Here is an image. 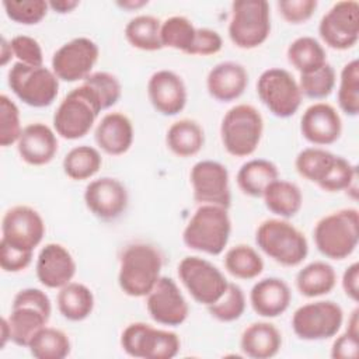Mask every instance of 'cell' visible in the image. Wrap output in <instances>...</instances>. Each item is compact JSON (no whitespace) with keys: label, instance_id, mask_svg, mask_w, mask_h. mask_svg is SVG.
<instances>
[{"label":"cell","instance_id":"cell-56","mask_svg":"<svg viewBox=\"0 0 359 359\" xmlns=\"http://www.w3.org/2000/svg\"><path fill=\"white\" fill-rule=\"evenodd\" d=\"M0 332H1V337H0V348L3 349L7 342L10 341V327H8V321H7V317H3L1 321H0Z\"/></svg>","mask_w":359,"mask_h":359},{"label":"cell","instance_id":"cell-45","mask_svg":"<svg viewBox=\"0 0 359 359\" xmlns=\"http://www.w3.org/2000/svg\"><path fill=\"white\" fill-rule=\"evenodd\" d=\"M22 132L20 109L17 104L7 95H0V144L8 147L18 142Z\"/></svg>","mask_w":359,"mask_h":359},{"label":"cell","instance_id":"cell-55","mask_svg":"<svg viewBox=\"0 0 359 359\" xmlns=\"http://www.w3.org/2000/svg\"><path fill=\"white\" fill-rule=\"evenodd\" d=\"M147 0H123V1H116V4L121 7V8H125V10H139L144 6H147Z\"/></svg>","mask_w":359,"mask_h":359},{"label":"cell","instance_id":"cell-17","mask_svg":"<svg viewBox=\"0 0 359 359\" xmlns=\"http://www.w3.org/2000/svg\"><path fill=\"white\" fill-rule=\"evenodd\" d=\"M45 222L38 210L28 205L10 208L1 219L3 241L25 251H32L45 236Z\"/></svg>","mask_w":359,"mask_h":359},{"label":"cell","instance_id":"cell-47","mask_svg":"<svg viewBox=\"0 0 359 359\" xmlns=\"http://www.w3.org/2000/svg\"><path fill=\"white\" fill-rule=\"evenodd\" d=\"M17 62L28 66H43V52L39 42L28 35H15L10 41Z\"/></svg>","mask_w":359,"mask_h":359},{"label":"cell","instance_id":"cell-1","mask_svg":"<svg viewBox=\"0 0 359 359\" xmlns=\"http://www.w3.org/2000/svg\"><path fill=\"white\" fill-rule=\"evenodd\" d=\"M161 269L163 255L158 248L146 243H132L119 257V287L130 297H146L160 279Z\"/></svg>","mask_w":359,"mask_h":359},{"label":"cell","instance_id":"cell-14","mask_svg":"<svg viewBox=\"0 0 359 359\" xmlns=\"http://www.w3.org/2000/svg\"><path fill=\"white\" fill-rule=\"evenodd\" d=\"M318 34L323 42L337 50H346L359 39V3L337 1L320 20Z\"/></svg>","mask_w":359,"mask_h":359},{"label":"cell","instance_id":"cell-48","mask_svg":"<svg viewBox=\"0 0 359 359\" xmlns=\"http://www.w3.org/2000/svg\"><path fill=\"white\" fill-rule=\"evenodd\" d=\"M276 6L285 21L289 24H302L313 17L318 3L317 0H280Z\"/></svg>","mask_w":359,"mask_h":359},{"label":"cell","instance_id":"cell-42","mask_svg":"<svg viewBox=\"0 0 359 359\" xmlns=\"http://www.w3.org/2000/svg\"><path fill=\"white\" fill-rule=\"evenodd\" d=\"M245 310V294L243 289L229 282L224 294L213 304L208 306L209 314L222 323H231L238 320Z\"/></svg>","mask_w":359,"mask_h":359},{"label":"cell","instance_id":"cell-15","mask_svg":"<svg viewBox=\"0 0 359 359\" xmlns=\"http://www.w3.org/2000/svg\"><path fill=\"white\" fill-rule=\"evenodd\" d=\"M98 56L100 48L93 39L77 36L55 50L52 56V70L62 81L74 83L86 80L91 74Z\"/></svg>","mask_w":359,"mask_h":359},{"label":"cell","instance_id":"cell-29","mask_svg":"<svg viewBox=\"0 0 359 359\" xmlns=\"http://www.w3.org/2000/svg\"><path fill=\"white\" fill-rule=\"evenodd\" d=\"M264 203L269 212L280 219H290L299 213L303 205L300 188L286 180H275L262 194Z\"/></svg>","mask_w":359,"mask_h":359},{"label":"cell","instance_id":"cell-27","mask_svg":"<svg viewBox=\"0 0 359 359\" xmlns=\"http://www.w3.org/2000/svg\"><path fill=\"white\" fill-rule=\"evenodd\" d=\"M282 346V334L268 321L250 324L241 334L240 349L252 359H269L278 355Z\"/></svg>","mask_w":359,"mask_h":359},{"label":"cell","instance_id":"cell-21","mask_svg":"<svg viewBox=\"0 0 359 359\" xmlns=\"http://www.w3.org/2000/svg\"><path fill=\"white\" fill-rule=\"evenodd\" d=\"M76 261L72 252L59 243H48L38 254L35 272L45 287L60 289L76 275Z\"/></svg>","mask_w":359,"mask_h":359},{"label":"cell","instance_id":"cell-26","mask_svg":"<svg viewBox=\"0 0 359 359\" xmlns=\"http://www.w3.org/2000/svg\"><path fill=\"white\" fill-rule=\"evenodd\" d=\"M292 300L289 285L280 278H264L258 280L250 292L252 310L265 318H275L283 314Z\"/></svg>","mask_w":359,"mask_h":359},{"label":"cell","instance_id":"cell-54","mask_svg":"<svg viewBox=\"0 0 359 359\" xmlns=\"http://www.w3.org/2000/svg\"><path fill=\"white\" fill-rule=\"evenodd\" d=\"M11 57H14V55H13V50H11L10 41H7L4 36H1V41H0V65L6 66L11 60Z\"/></svg>","mask_w":359,"mask_h":359},{"label":"cell","instance_id":"cell-12","mask_svg":"<svg viewBox=\"0 0 359 359\" xmlns=\"http://www.w3.org/2000/svg\"><path fill=\"white\" fill-rule=\"evenodd\" d=\"M257 94L269 112L278 118H289L297 112L302 104L299 83L290 72L271 67L257 80Z\"/></svg>","mask_w":359,"mask_h":359},{"label":"cell","instance_id":"cell-50","mask_svg":"<svg viewBox=\"0 0 359 359\" xmlns=\"http://www.w3.org/2000/svg\"><path fill=\"white\" fill-rule=\"evenodd\" d=\"M223 46V39L220 34L210 28H196L195 39L188 55L209 56L220 52Z\"/></svg>","mask_w":359,"mask_h":359},{"label":"cell","instance_id":"cell-10","mask_svg":"<svg viewBox=\"0 0 359 359\" xmlns=\"http://www.w3.org/2000/svg\"><path fill=\"white\" fill-rule=\"evenodd\" d=\"M121 346L129 356L137 359H172L180 352L181 341L174 331L136 321L122 331Z\"/></svg>","mask_w":359,"mask_h":359},{"label":"cell","instance_id":"cell-38","mask_svg":"<svg viewBox=\"0 0 359 359\" xmlns=\"http://www.w3.org/2000/svg\"><path fill=\"white\" fill-rule=\"evenodd\" d=\"M195 34L196 28L194 27L192 21L184 15H172L165 18L160 28V39L163 48L181 50L187 55L192 48Z\"/></svg>","mask_w":359,"mask_h":359},{"label":"cell","instance_id":"cell-13","mask_svg":"<svg viewBox=\"0 0 359 359\" xmlns=\"http://www.w3.org/2000/svg\"><path fill=\"white\" fill-rule=\"evenodd\" d=\"M344 311L332 300H317L306 303L294 310L292 328L303 341H323L332 338L341 330Z\"/></svg>","mask_w":359,"mask_h":359},{"label":"cell","instance_id":"cell-19","mask_svg":"<svg viewBox=\"0 0 359 359\" xmlns=\"http://www.w3.org/2000/svg\"><path fill=\"white\" fill-rule=\"evenodd\" d=\"M126 187L116 178L101 177L87 184L84 203L87 209L101 220H114L128 208Z\"/></svg>","mask_w":359,"mask_h":359},{"label":"cell","instance_id":"cell-44","mask_svg":"<svg viewBox=\"0 0 359 359\" xmlns=\"http://www.w3.org/2000/svg\"><path fill=\"white\" fill-rule=\"evenodd\" d=\"M3 7L11 21L22 25H35L45 18L49 4L45 0H6Z\"/></svg>","mask_w":359,"mask_h":359},{"label":"cell","instance_id":"cell-51","mask_svg":"<svg viewBox=\"0 0 359 359\" xmlns=\"http://www.w3.org/2000/svg\"><path fill=\"white\" fill-rule=\"evenodd\" d=\"M359 355V334L345 331L338 335L331 346L332 359H356Z\"/></svg>","mask_w":359,"mask_h":359},{"label":"cell","instance_id":"cell-8","mask_svg":"<svg viewBox=\"0 0 359 359\" xmlns=\"http://www.w3.org/2000/svg\"><path fill=\"white\" fill-rule=\"evenodd\" d=\"M271 34L269 3L265 0H236L231 4L229 38L241 49L261 46Z\"/></svg>","mask_w":359,"mask_h":359},{"label":"cell","instance_id":"cell-16","mask_svg":"<svg viewBox=\"0 0 359 359\" xmlns=\"http://www.w3.org/2000/svg\"><path fill=\"white\" fill-rule=\"evenodd\" d=\"M194 199L201 205H217L229 209L231 192L229 171L226 165L215 160H201L195 163L189 172Z\"/></svg>","mask_w":359,"mask_h":359},{"label":"cell","instance_id":"cell-43","mask_svg":"<svg viewBox=\"0 0 359 359\" xmlns=\"http://www.w3.org/2000/svg\"><path fill=\"white\" fill-rule=\"evenodd\" d=\"M335 70L334 67L327 62L320 69L300 74L299 79V87L302 91V95H306L313 100H321L328 97L334 87H335Z\"/></svg>","mask_w":359,"mask_h":359},{"label":"cell","instance_id":"cell-4","mask_svg":"<svg viewBox=\"0 0 359 359\" xmlns=\"http://www.w3.org/2000/svg\"><path fill=\"white\" fill-rule=\"evenodd\" d=\"M101 111L97 94L81 83L69 91L57 105L53 114V129L63 139L77 140L91 130Z\"/></svg>","mask_w":359,"mask_h":359},{"label":"cell","instance_id":"cell-49","mask_svg":"<svg viewBox=\"0 0 359 359\" xmlns=\"http://www.w3.org/2000/svg\"><path fill=\"white\" fill-rule=\"evenodd\" d=\"M32 251H25L0 240V266L4 272L15 273L29 266Z\"/></svg>","mask_w":359,"mask_h":359},{"label":"cell","instance_id":"cell-22","mask_svg":"<svg viewBox=\"0 0 359 359\" xmlns=\"http://www.w3.org/2000/svg\"><path fill=\"white\" fill-rule=\"evenodd\" d=\"M303 137L314 146L335 143L342 133L339 112L327 102H314L306 108L300 119Z\"/></svg>","mask_w":359,"mask_h":359},{"label":"cell","instance_id":"cell-33","mask_svg":"<svg viewBox=\"0 0 359 359\" xmlns=\"http://www.w3.org/2000/svg\"><path fill=\"white\" fill-rule=\"evenodd\" d=\"M286 56L300 74L314 72L327 63L325 49L316 38L309 35L293 39L287 46Z\"/></svg>","mask_w":359,"mask_h":359},{"label":"cell","instance_id":"cell-25","mask_svg":"<svg viewBox=\"0 0 359 359\" xmlns=\"http://www.w3.org/2000/svg\"><path fill=\"white\" fill-rule=\"evenodd\" d=\"M132 121L122 112H108L98 122L94 139L97 146L109 156L126 153L133 143Z\"/></svg>","mask_w":359,"mask_h":359},{"label":"cell","instance_id":"cell-36","mask_svg":"<svg viewBox=\"0 0 359 359\" xmlns=\"http://www.w3.org/2000/svg\"><path fill=\"white\" fill-rule=\"evenodd\" d=\"M62 165L65 174L70 180L84 181L94 177L100 171L102 165V157L95 147L81 144L67 151Z\"/></svg>","mask_w":359,"mask_h":359},{"label":"cell","instance_id":"cell-28","mask_svg":"<svg viewBox=\"0 0 359 359\" xmlns=\"http://www.w3.org/2000/svg\"><path fill=\"white\" fill-rule=\"evenodd\" d=\"M165 144L178 157H191L202 150L205 132L195 119L182 118L172 122L167 129Z\"/></svg>","mask_w":359,"mask_h":359},{"label":"cell","instance_id":"cell-40","mask_svg":"<svg viewBox=\"0 0 359 359\" xmlns=\"http://www.w3.org/2000/svg\"><path fill=\"white\" fill-rule=\"evenodd\" d=\"M338 105L348 116L359 114V62L349 60L341 70L338 86Z\"/></svg>","mask_w":359,"mask_h":359},{"label":"cell","instance_id":"cell-5","mask_svg":"<svg viewBox=\"0 0 359 359\" xmlns=\"http://www.w3.org/2000/svg\"><path fill=\"white\" fill-rule=\"evenodd\" d=\"M258 248L283 266L300 265L309 254L306 236L286 219H266L255 230Z\"/></svg>","mask_w":359,"mask_h":359},{"label":"cell","instance_id":"cell-11","mask_svg":"<svg viewBox=\"0 0 359 359\" xmlns=\"http://www.w3.org/2000/svg\"><path fill=\"white\" fill-rule=\"evenodd\" d=\"M178 278L192 299L206 307L216 303L229 286V280L216 265L195 255L180 261Z\"/></svg>","mask_w":359,"mask_h":359},{"label":"cell","instance_id":"cell-2","mask_svg":"<svg viewBox=\"0 0 359 359\" xmlns=\"http://www.w3.org/2000/svg\"><path fill=\"white\" fill-rule=\"evenodd\" d=\"M231 233V220L226 208L201 205L182 231L184 244L195 251L219 255L224 251Z\"/></svg>","mask_w":359,"mask_h":359},{"label":"cell","instance_id":"cell-53","mask_svg":"<svg viewBox=\"0 0 359 359\" xmlns=\"http://www.w3.org/2000/svg\"><path fill=\"white\" fill-rule=\"evenodd\" d=\"M49 8H52L55 13L57 14H67L72 13L76 7H79V1L77 0H53V1H48Z\"/></svg>","mask_w":359,"mask_h":359},{"label":"cell","instance_id":"cell-23","mask_svg":"<svg viewBox=\"0 0 359 359\" xmlns=\"http://www.w3.org/2000/svg\"><path fill=\"white\" fill-rule=\"evenodd\" d=\"M17 150L22 161L29 165H45L57 153L56 132L42 122H34L22 128L17 142Z\"/></svg>","mask_w":359,"mask_h":359},{"label":"cell","instance_id":"cell-31","mask_svg":"<svg viewBox=\"0 0 359 359\" xmlns=\"http://www.w3.org/2000/svg\"><path fill=\"white\" fill-rule=\"evenodd\" d=\"M337 283V272L325 261H313L296 275V287L302 296L320 297L328 294Z\"/></svg>","mask_w":359,"mask_h":359},{"label":"cell","instance_id":"cell-6","mask_svg":"<svg viewBox=\"0 0 359 359\" xmlns=\"http://www.w3.org/2000/svg\"><path fill=\"white\" fill-rule=\"evenodd\" d=\"M52 313L49 296L36 287H25L13 299L11 313L7 317L10 341L28 348L32 337L48 324Z\"/></svg>","mask_w":359,"mask_h":359},{"label":"cell","instance_id":"cell-35","mask_svg":"<svg viewBox=\"0 0 359 359\" xmlns=\"http://www.w3.org/2000/svg\"><path fill=\"white\" fill-rule=\"evenodd\" d=\"M226 271L237 279H254L264 271V261L258 251L247 244H237L224 254Z\"/></svg>","mask_w":359,"mask_h":359},{"label":"cell","instance_id":"cell-24","mask_svg":"<svg viewBox=\"0 0 359 359\" xmlns=\"http://www.w3.org/2000/svg\"><path fill=\"white\" fill-rule=\"evenodd\" d=\"M248 86V72L237 62L226 60L215 65L206 77V88L212 98L230 102L243 95Z\"/></svg>","mask_w":359,"mask_h":359},{"label":"cell","instance_id":"cell-37","mask_svg":"<svg viewBox=\"0 0 359 359\" xmlns=\"http://www.w3.org/2000/svg\"><path fill=\"white\" fill-rule=\"evenodd\" d=\"M28 349L36 359H63L70 353L72 344L66 332L45 325L32 337Z\"/></svg>","mask_w":359,"mask_h":359},{"label":"cell","instance_id":"cell-20","mask_svg":"<svg viewBox=\"0 0 359 359\" xmlns=\"http://www.w3.org/2000/svg\"><path fill=\"white\" fill-rule=\"evenodd\" d=\"M147 97L153 108L165 116L180 114L187 104V87L172 70H157L147 81Z\"/></svg>","mask_w":359,"mask_h":359},{"label":"cell","instance_id":"cell-7","mask_svg":"<svg viewBox=\"0 0 359 359\" xmlns=\"http://www.w3.org/2000/svg\"><path fill=\"white\" fill-rule=\"evenodd\" d=\"M264 119L261 112L250 104L231 107L220 123V139L226 151L234 157L252 154L262 137Z\"/></svg>","mask_w":359,"mask_h":359},{"label":"cell","instance_id":"cell-34","mask_svg":"<svg viewBox=\"0 0 359 359\" xmlns=\"http://www.w3.org/2000/svg\"><path fill=\"white\" fill-rule=\"evenodd\" d=\"M161 21L150 14H139L125 25V38L136 49L154 52L163 48L160 39Z\"/></svg>","mask_w":359,"mask_h":359},{"label":"cell","instance_id":"cell-39","mask_svg":"<svg viewBox=\"0 0 359 359\" xmlns=\"http://www.w3.org/2000/svg\"><path fill=\"white\" fill-rule=\"evenodd\" d=\"M335 160V154L323 147L303 149L294 160L296 171L314 184H318Z\"/></svg>","mask_w":359,"mask_h":359},{"label":"cell","instance_id":"cell-18","mask_svg":"<svg viewBox=\"0 0 359 359\" xmlns=\"http://www.w3.org/2000/svg\"><path fill=\"white\" fill-rule=\"evenodd\" d=\"M149 316L161 325L177 327L185 323L189 314L188 303L174 279L160 276L154 287L146 296Z\"/></svg>","mask_w":359,"mask_h":359},{"label":"cell","instance_id":"cell-46","mask_svg":"<svg viewBox=\"0 0 359 359\" xmlns=\"http://www.w3.org/2000/svg\"><path fill=\"white\" fill-rule=\"evenodd\" d=\"M93 91L97 94L102 111L114 107L121 95H122V86L116 76L108 72H94L86 80H83Z\"/></svg>","mask_w":359,"mask_h":359},{"label":"cell","instance_id":"cell-9","mask_svg":"<svg viewBox=\"0 0 359 359\" xmlns=\"http://www.w3.org/2000/svg\"><path fill=\"white\" fill-rule=\"evenodd\" d=\"M7 83L20 101L34 108L50 105L59 93V79L52 69L15 62L7 73Z\"/></svg>","mask_w":359,"mask_h":359},{"label":"cell","instance_id":"cell-3","mask_svg":"<svg viewBox=\"0 0 359 359\" xmlns=\"http://www.w3.org/2000/svg\"><path fill=\"white\" fill-rule=\"evenodd\" d=\"M317 250L327 258H348L359 243V212L345 208L321 217L313 230Z\"/></svg>","mask_w":359,"mask_h":359},{"label":"cell","instance_id":"cell-41","mask_svg":"<svg viewBox=\"0 0 359 359\" xmlns=\"http://www.w3.org/2000/svg\"><path fill=\"white\" fill-rule=\"evenodd\" d=\"M356 178L358 170L349 160L335 156V160L324 178L317 184L325 192H339V191H351L352 188L356 191Z\"/></svg>","mask_w":359,"mask_h":359},{"label":"cell","instance_id":"cell-32","mask_svg":"<svg viewBox=\"0 0 359 359\" xmlns=\"http://www.w3.org/2000/svg\"><path fill=\"white\" fill-rule=\"evenodd\" d=\"M59 313L70 321H83L94 310V294L80 282H69L59 289L56 296Z\"/></svg>","mask_w":359,"mask_h":359},{"label":"cell","instance_id":"cell-30","mask_svg":"<svg viewBox=\"0 0 359 359\" xmlns=\"http://www.w3.org/2000/svg\"><path fill=\"white\" fill-rule=\"evenodd\" d=\"M278 167L272 161L252 158L240 167L236 181L243 194L252 198H262L266 187L278 180Z\"/></svg>","mask_w":359,"mask_h":359},{"label":"cell","instance_id":"cell-52","mask_svg":"<svg viewBox=\"0 0 359 359\" xmlns=\"http://www.w3.org/2000/svg\"><path fill=\"white\" fill-rule=\"evenodd\" d=\"M342 289L345 294L353 300L358 302L359 299V264L352 262L342 273Z\"/></svg>","mask_w":359,"mask_h":359}]
</instances>
